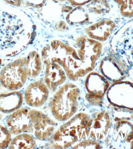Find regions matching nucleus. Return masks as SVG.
Masks as SVG:
<instances>
[{
  "label": "nucleus",
  "instance_id": "ddd939ff",
  "mask_svg": "<svg viewBox=\"0 0 133 149\" xmlns=\"http://www.w3.org/2000/svg\"><path fill=\"white\" fill-rule=\"evenodd\" d=\"M88 9L98 15L107 13L111 10L107 0H92L86 6Z\"/></svg>",
  "mask_w": 133,
  "mask_h": 149
},
{
  "label": "nucleus",
  "instance_id": "6ab92c4d",
  "mask_svg": "<svg viewBox=\"0 0 133 149\" xmlns=\"http://www.w3.org/2000/svg\"><path fill=\"white\" fill-rule=\"evenodd\" d=\"M55 1H60V2H62V1H66V0H54Z\"/></svg>",
  "mask_w": 133,
  "mask_h": 149
},
{
  "label": "nucleus",
  "instance_id": "aec40b11",
  "mask_svg": "<svg viewBox=\"0 0 133 149\" xmlns=\"http://www.w3.org/2000/svg\"><path fill=\"white\" fill-rule=\"evenodd\" d=\"M1 63H2V60H1V58H0V66H1Z\"/></svg>",
  "mask_w": 133,
  "mask_h": 149
},
{
  "label": "nucleus",
  "instance_id": "9b49d317",
  "mask_svg": "<svg viewBox=\"0 0 133 149\" xmlns=\"http://www.w3.org/2000/svg\"><path fill=\"white\" fill-rule=\"evenodd\" d=\"M36 142L33 137L29 134L23 133L18 134L10 141L9 149H32Z\"/></svg>",
  "mask_w": 133,
  "mask_h": 149
},
{
  "label": "nucleus",
  "instance_id": "20e7f679",
  "mask_svg": "<svg viewBox=\"0 0 133 149\" xmlns=\"http://www.w3.org/2000/svg\"><path fill=\"white\" fill-rule=\"evenodd\" d=\"M38 113L37 111L27 108L17 109L6 118V123L8 129L13 135L32 132Z\"/></svg>",
  "mask_w": 133,
  "mask_h": 149
},
{
  "label": "nucleus",
  "instance_id": "9d476101",
  "mask_svg": "<svg viewBox=\"0 0 133 149\" xmlns=\"http://www.w3.org/2000/svg\"><path fill=\"white\" fill-rule=\"evenodd\" d=\"M25 65L28 77L31 78L37 77L42 68L41 61L38 54L35 51L29 53L25 58Z\"/></svg>",
  "mask_w": 133,
  "mask_h": 149
},
{
  "label": "nucleus",
  "instance_id": "423d86ee",
  "mask_svg": "<svg viewBox=\"0 0 133 149\" xmlns=\"http://www.w3.org/2000/svg\"><path fill=\"white\" fill-rule=\"evenodd\" d=\"M115 26V23L111 20L103 19L90 26L85 32L90 38L98 41H104L111 35Z\"/></svg>",
  "mask_w": 133,
  "mask_h": 149
},
{
  "label": "nucleus",
  "instance_id": "2eb2a0df",
  "mask_svg": "<svg viewBox=\"0 0 133 149\" xmlns=\"http://www.w3.org/2000/svg\"><path fill=\"white\" fill-rule=\"evenodd\" d=\"M11 140V133L8 128L0 124V149L6 148Z\"/></svg>",
  "mask_w": 133,
  "mask_h": 149
},
{
  "label": "nucleus",
  "instance_id": "6e6552de",
  "mask_svg": "<svg viewBox=\"0 0 133 149\" xmlns=\"http://www.w3.org/2000/svg\"><path fill=\"white\" fill-rule=\"evenodd\" d=\"M23 102L22 93L18 91L0 94V111L11 113L20 109Z\"/></svg>",
  "mask_w": 133,
  "mask_h": 149
},
{
  "label": "nucleus",
  "instance_id": "1a4fd4ad",
  "mask_svg": "<svg viewBox=\"0 0 133 149\" xmlns=\"http://www.w3.org/2000/svg\"><path fill=\"white\" fill-rule=\"evenodd\" d=\"M55 125L53 121L50 119L46 115L38 112L34 126L35 136L41 140H45L50 137L54 129Z\"/></svg>",
  "mask_w": 133,
  "mask_h": 149
},
{
  "label": "nucleus",
  "instance_id": "412c9836",
  "mask_svg": "<svg viewBox=\"0 0 133 149\" xmlns=\"http://www.w3.org/2000/svg\"><path fill=\"white\" fill-rule=\"evenodd\" d=\"M1 82H0V90H1Z\"/></svg>",
  "mask_w": 133,
  "mask_h": 149
},
{
  "label": "nucleus",
  "instance_id": "f3484780",
  "mask_svg": "<svg viewBox=\"0 0 133 149\" xmlns=\"http://www.w3.org/2000/svg\"><path fill=\"white\" fill-rule=\"evenodd\" d=\"M73 5L80 6L89 3L92 0H67Z\"/></svg>",
  "mask_w": 133,
  "mask_h": 149
},
{
  "label": "nucleus",
  "instance_id": "a211bd4d",
  "mask_svg": "<svg viewBox=\"0 0 133 149\" xmlns=\"http://www.w3.org/2000/svg\"><path fill=\"white\" fill-rule=\"evenodd\" d=\"M2 117H3V115L2 114H0V121L2 119Z\"/></svg>",
  "mask_w": 133,
  "mask_h": 149
},
{
  "label": "nucleus",
  "instance_id": "dca6fc26",
  "mask_svg": "<svg viewBox=\"0 0 133 149\" xmlns=\"http://www.w3.org/2000/svg\"><path fill=\"white\" fill-rule=\"evenodd\" d=\"M28 6L34 8H41L45 4L46 0H24Z\"/></svg>",
  "mask_w": 133,
  "mask_h": 149
},
{
  "label": "nucleus",
  "instance_id": "0eeeda50",
  "mask_svg": "<svg viewBox=\"0 0 133 149\" xmlns=\"http://www.w3.org/2000/svg\"><path fill=\"white\" fill-rule=\"evenodd\" d=\"M46 64L45 82L50 88H55L65 81L66 79L65 70L62 65L57 63L47 62Z\"/></svg>",
  "mask_w": 133,
  "mask_h": 149
},
{
  "label": "nucleus",
  "instance_id": "7ed1b4c3",
  "mask_svg": "<svg viewBox=\"0 0 133 149\" xmlns=\"http://www.w3.org/2000/svg\"><path fill=\"white\" fill-rule=\"evenodd\" d=\"M25 58H20L6 65L0 73V82L9 90L15 91L22 88L28 78L25 65Z\"/></svg>",
  "mask_w": 133,
  "mask_h": 149
},
{
  "label": "nucleus",
  "instance_id": "4468645a",
  "mask_svg": "<svg viewBox=\"0 0 133 149\" xmlns=\"http://www.w3.org/2000/svg\"><path fill=\"white\" fill-rule=\"evenodd\" d=\"M118 6L122 16L133 17V0H113Z\"/></svg>",
  "mask_w": 133,
  "mask_h": 149
},
{
  "label": "nucleus",
  "instance_id": "f8f14e48",
  "mask_svg": "<svg viewBox=\"0 0 133 149\" xmlns=\"http://www.w3.org/2000/svg\"><path fill=\"white\" fill-rule=\"evenodd\" d=\"M88 19V14L87 11L80 6L72 9L66 17L67 22L72 25L83 24Z\"/></svg>",
  "mask_w": 133,
  "mask_h": 149
},
{
  "label": "nucleus",
  "instance_id": "39448f33",
  "mask_svg": "<svg viewBox=\"0 0 133 149\" xmlns=\"http://www.w3.org/2000/svg\"><path fill=\"white\" fill-rule=\"evenodd\" d=\"M48 96L47 87L44 84L36 81L30 84L24 91L26 103L30 107H41L47 101Z\"/></svg>",
  "mask_w": 133,
  "mask_h": 149
},
{
  "label": "nucleus",
  "instance_id": "f257e3e1",
  "mask_svg": "<svg viewBox=\"0 0 133 149\" xmlns=\"http://www.w3.org/2000/svg\"><path fill=\"white\" fill-rule=\"evenodd\" d=\"M79 97L78 88L74 85L66 84L55 95L52 101V113L57 119L65 121L78 109Z\"/></svg>",
  "mask_w": 133,
  "mask_h": 149
},
{
  "label": "nucleus",
  "instance_id": "f03ea898",
  "mask_svg": "<svg viewBox=\"0 0 133 149\" xmlns=\"http://www.w3.org/2000/svg\"><path fill=\"white\" fill-rule=\"evenodd\" d=\"M89 120L85 115L78 114L61 127L54 137L57 146L62 147L61 148H67L88 134L87 128Z\"/></svg>",
  "mask_w": 133,
  "mask_h": 149
}]
</instances>
